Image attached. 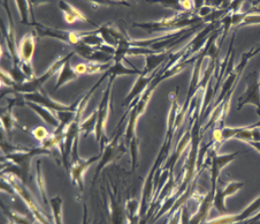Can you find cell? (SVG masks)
I'll return each mask as SVG.
<instances>
[{"instance_id":"2","label":"cell","mask_w":260,"mask_h":224,"mask_svg":"<svg viewBox=\"0 0 260 224\" xmlns=\"http://www.w3.org/2000/svg\"><path fill=\"white\" fill-rule=\"evenodd\" d=\"M34 52V40L31 36H27L23 38L22 45H21V54H22L23 59L29 60L31 58V54Z\"/></svg>"},{"instance_id":"3","label":"cell","mask_w":260,"mask_h":224,"mask_svg":"<svg viewBox=\"0 0 260 224\" xmlns=\"http://www.w3.org/2000/svg\"><path fill=\"white\" fill-rule=\"evenodd\" d=\"M248 144H250L251 146H253V147L258 150V152H260V141H250L248 142Z\"/></svg>"},{"instance_id":"4","label":"cell","mask_w":260,"mask_h":224,"mask_svg":"<svg viewBox=\"0 0 260 224\" xmlns=\"http://www.w3.org/2000/svg\"><path fill=\"white\" fill-rule=\"evenodd\" d=\"M259 83H260V81H259Z\"/></svg>"},{"instance_id":"1","label":"cell","mask_w":260,"mask_h":224,"mask_svg":"<svg viewBox=\"0 0 260 224\" xmlns=\"http://www.w3.org/2000/svg\"><path fill=\"white\" fill-rule=\"evenodd\" d=\"M248 89L244 94L243 98H241L240 102H238V109H241L242 106L246 103H251L257 106L258 114L260 116V77H259V72L255 71L251 73L248 76ZM260 124V123H259Z\"/></svg>"}]
</instances>
